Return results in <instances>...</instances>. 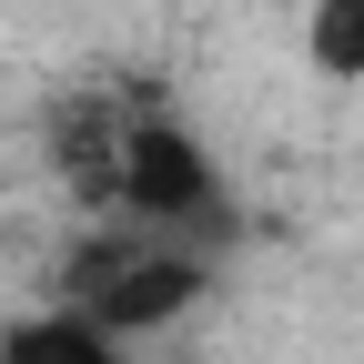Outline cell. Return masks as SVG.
Instances as JSON below:
<instances>
[{"label": "cell", "mask_w": 364, "mask_h": 364, "mask_svg": "<svg viewBox=\"0 0 364 364\" xmlns=\"http://www.w3.org/2000/svg\"><path fill=\"white\" fill-rule=\"evenodd\" d=\"M71 294H81L91 324L122 344V334L172 324V314L203 294V263H193V253H142V243H91V253L71 263Z\"/></svg>", "instance_id": "1"}, {"label": "cell", "mask_w": 364, "mask_h": 364, "mask_svg": "<svg viewBox=\"0 0 364 364\" xmlns=\"http://www.w3.org/2000/svg\"><path fill=\"white\" fill-rule=\"evenodd\" d=\"M122 203L152 223H193L213 213V152L182 122H132L122 132Z\"/></svg>", "instance_id": "2"}, {"label": "cell", "mask_w": 364, "mask_h": 364, "mask_svg": "<svg viewBox=\"0 0 364 364\" xmlns=\"http://www.w3.org/2000/svg\"><path fill=\"white\" fill-rule=\"evenodd\" d=\"M0 364H122V354H112V334L91 314H41V324H21L0 344Z\"/></svg>", "instance_id": "3"}, {"label": "cell", "mask_w": 364, "mask_h": 364, "mask_svg": "<svg viewBox=\"0 0 364 364\" xmlns=\"http://www.w3.org/2000/svg\"><path fill=\"white\" fill-rule=\"evenodd\" d=\"M304 51H314V71H324V81H364V0H314Z\"/></svg>", "instance_id": "4"}]
</instances>
